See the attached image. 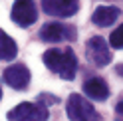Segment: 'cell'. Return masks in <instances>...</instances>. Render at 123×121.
<instances>
[{"instance_id":"obj_10","label":"cell","mask_w":123,"mask_h":121,"mask_svg":"<svg viewBox=\"0 0 123 121\" xmlns=\"http://www.w3.org/2000/svg\"><path fill=\"white\" fill-rule=\"evenodd\" d=\"M119 16H121V10L115 8V6H97L93 16H91V20H93L95 26L105 28V26H111Z\"/></svg>"},{"instance_id":"obj_12","label":"cell","mask_w":123,"mask_h":121,"mask_svg":"<svg viewBox=\"0 0 123 121\" xmlns=\"http://www.w3.org/2000/svg\"><path fill=\"white\" fill-rule=\"evenodd\" d=\"M109 44H111L113 48H117V50H123V24L111 32V36H109Z\"/></svg>"},{"instance_id":"obj_3","label":"cell","mask_w":123,"mask_h":121,"mask_svg":"<svg viewBox=\"0 0 123 121\" xmlns=\"http://www.w3.org/2000/svg\"><path fill=\"white\" fill-rule=\"evenodd\" d=\"M48 109L40 103L24 101L8 111V121H48Z\"/></svg>"},{"instance_id":"obj_14","label":"cell","mask_w":123,"mask_h":121,"mask_svg":"<svg viewBox=\"0 0 123 121\" xmlns=\"http://www.w3.org/2000/svg\"><path fill=\"white\" fill-rule=\"evenodd\" d=\"M117 73H119V75H123V66H117Z\"/></svg>"},{"instance_id":"obj_7","label":"cell","mask_w":123,"mask_h":121,"mask_svg":"<svg viewBox=\"0 0 123 121\" xmlns=\"http://www.w3.org/2000/svg\"><path fill=\"white\" fill-rule=\"evenodd\" d=\"M40 38L44 42H64V40H74L75 38V30L72 26H64L60 22H52L46 24L40 30Z\"/></svg>"},{"instance_id":"obj_13","label":"cell","mask_w":123,"mask_h":121,"mask_svg":"<svg viewBox=\"0 0 123 121\" xmlns=\"http://www.w3.org/2000/svg\"><path fill=\"white\" fill-rule=\"evenodd\" d=\"M115 111H117V113H119V115L123 117V99H121V101L117 103V107H115Z\"/></svg>"},{"instance_id":"obj_9","label":"cell","mask_w":123,"mask_h":121,"mask_svg":"<svg viewBox=\"0 0 123 121\" xmlns=\"http://www.w3.org/2000/svg\"><path fill=\"white\" fill-rule=\"evenodd\" d=\"M83 91H86L87 97L97 99V101H103V99L109 97V87H107V84H105L101 78H89V79H86V84H83Z\"/></svg>"},{"instance_id":"obj_4","label":"cell","mask_w":123,"mask_h":121,"mask_svg":"<svg viewBox=\"0 0 123 121\" xmlns=\"http://www.w3.org/2000/svg\"><path fill=\"white\" fill-rule=\"evenodd\" d=\"M86 52H87V58L89 62H93L95 66L103 67L111 62V52H109V46H107V42L103 40L101 36H93L89 38L87 46H86Z\"/></svg>"},{"instance_id":"obj_1","label":"cell","mask_w":123,"mask_h":121,"mask_svg":"<svg viewBox=\"0 0 123 121\" xmlns=\"http://www.w3.org/2000/svg\"><path fill=\"white\" fill-rule=\"evenodd\" d=\"M44 64L50 67L54 73H58L64 79H74L75 72H78V58H75L72 48H64V50H48L44 54Z\"/></svg>"},{"instance_id":"obj_6","label":"cell","mask_w":123,"mask_h":121,"mask_svg":"<svg viewBox=\"0 0 123 121\" xmlns=\"http://www.w3.org/2000/svg\"><path fill=\"white\" fill-rule=\"evenodd\" d=\"M42 8L50 16L70 18L80 10V0H42Z\"/></svg>"},{"instance_id":"obj_8","label":"cell","mask_w":123,"mask_h":121,"mask_svg":"<svg viewBox=\"0 0 123 121\" xmlns=\"http://www.w3.org/2000/svg\"><path fill=\"white\" fill-rule=\"evenodd\" d=\"M4 81L14 89H26L30 84V72L26 66L22 64H14L10 67H6L4 72Z\"/></svg>"},{"instance_id":"obj_5","label":"cell","mask_w":123,"mask_h":121,"mask_svg":"<svg viewBox=\"0 0 123 121\" xmlns=\"http://www.w3.org/2000/svg\"><path fill=\"white\" fill-rule=\"evenodd\" d=\"M10 16L22 28L34 24L36 18H38V10L34 6V0H16L14 6H12V14H10Z\"/></svg>"},{"instance_id":"obj_15","label":"cell","mask_w":123,"mask_h":121,"mask_svg":"<svg viewBox=\"0 0 123 121\" xmlns=\"http://www.w3.org/2000/svg\"><path fill=\"white\" fill-rule=\"evenodd\" d=\"M0 97H2V89H0Z\"/></svg>"},{"instance_id":"obj_11","label":"cell","mask_w":123,"mask_h":121,"mask_svg":"<svg viewBox=\"0 0 123 121\" xmlns=\"http://www.w3.org/2000/svg\"><path fill=\"white\" fill-rule=\"evenodd\" d=\"M16 52H18L16 42H14L4 30H0V60H2V62L14 60L16 58Z\"/></svg>"},{"instance_id":"obj_2","label":"cell","mask_w":123,"mask_h":121,"mask_svg":"<svg viewBox=\"0 0 123 121\" xmlns=\"http://www.w3.org/2000/svg\"><path fill=\"white\" fill-rule=\"evenodd\" d=\"M66 109H68L70 121H101L99 113L93 109V105H91L86 97H81L78 93H72L68 97Z\"/></svg>"}]
</instances>
